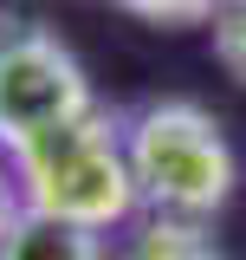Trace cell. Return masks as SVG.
Here are the masks:
<instances>
[{"instance_id":"7a4b0ae2","label":"cell","mask_w":246,"mask_h":260,"mask_svg":"<svg viewBox=\"0 0 246 260\" xmlns=\"http://www.w3.org/2000/svg\"><path fill=\"white\" fill-rule=\"evenodd\" d=\"M123 150H130V176H136V202L155 208L162 221H208L233 195L227 130L188 98L143 104L123 130Z\"/></svg>"},{"instance_id":"3957f363","label":"cell","mask_w":246,"mask_h":260,"mask_svg":"<svg viewBox=\"0 0 246 260\" xmlns=\"http://www.w3.org/2000/svg\"><path fill=\"white\" fill-rule=\"evenodd\" d=\"M91 111H97L91 78L65 39H52L46 26L0 32V150H20Z\"/></svg>"},{"instance_id":"8992f818","label":"cell","mask_w":246,"mask_h":260,"mask_svg":"<svg viewBox=\"0 0 246 260\" xmlns=\"http://www.w3.org/2000/svg\"><path fill=\"white\" fill-rule=\"evenodd\" d=\"M117 7L149 26H214V13L227 0H117Z\"/></svg>"},{"instance_id":"6da1fadb","label":"cell","mask_w":246,"mask_h":260,"mask_svg":"<svg viewBox=\"0 0 246 260\" xmlns=\"http://www.w3.org/2000/svg\"><path fill=\"white\" fill-rule=\"evenodd\" d=\"M20 195L39 215H59L78 228H117L136 215V176H130V150H123V130H110L104 111L91 117H71V124L32 137L20 150H7Z\"/></svg>"},{"instance_id":"277c9868","label":"cell","mask_w":246,"mask_h":260,"mask_svg":"<svg viewBox=\"0 0 246 260\" xmlns=\"http://www.w3.org/2000/svg\"><path fill=\"white\" fill-rule=\"evenodd\" d=\"M0 260H104V241H97V228H78V221L26 208L20 221L7 228Z\"/></svg>"},{"instance_id":"5b68a950","label":"cell","mask_w":246,"mask_h":260,"mask_svg":"<svg viewBox=\"0 0 246 260\" xmlns=\"http://www.w3.org/2000/svg\"><path fill=\"white\" fill-rule=\"evenodd\" d=\"M130 260H220V254L208 247L201 221H162V215H155V228L136 241Z\"/></svg>"},{"instance_id":"52a82bcc","label":"cell","mask_w":246,"mask_h":260,"mask_svg":"<svg viewBox=\"0 0 246 260\" xmlns=\"http://www.w3.org/2000/svg\"><path fill=\"white\" fill-rule=\"evenodd\" d=\"M214 59L246 85V0H227L214 13Z\"/></svg>"},{"instance_id":"ba28073f","label":"cell","mask_w":246,"mask_h":260,"mask_svg":"<svg viewBox=\"0 0 246 260\" xmlns=\"http://www.w3.org/2000/svg\"><path fill=\"white\" fill-rule=\"evenodd\" d=\"M26 215V195H20V176H13V162H0V241H7V228Z\"/></svg>"}]
</instances>
